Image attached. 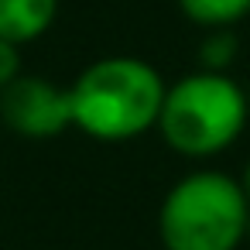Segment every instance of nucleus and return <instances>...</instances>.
<instances>
[{
	"label": "nucleus",
	"instance_id": "2",
	"mask_svg": "<svg viewBox=\"0 0 250 250\" xmlns=\"http://www.w3.org/2000/svg\"><path fill=\"white\" fill-rule=\"evenodd\" d=\"M247 93L226 72H188L165 89L158 130L182 158H212L226 151L247 127Z\"/></svg>",
	"mask_w": 250,
	"mask_h": 250
},
{
	"label": "nucleus",
	"instance_id": "8",
	"mask_svg": "<svg viewBox=\"0 0 250 250\" xmlns=\"http://www.w3.org/2000/svg\"><path fill=\"white\" fill-rule=\"evenodd\" d=\"M21 76V45L0 38V89Z\"/></svg>",
	"mask_w": 250,
	"mask_h": 250
},
{
	"label": "nucleus",
	"instance_id": "6",
	"mask_svg": "<svg viewBox=\"0 0 250 250\" xmlns=\"http://www.w3.org/2000/svg\"><path fill=\"white\" fill-rule=\"evenodd\" d=\"M178 7L192 24L206 31H223L250 14V0H178Z\"/></svg>",
	"mask_w": 250,
	"mask_h": 250
},
{
	"label": "nucleus",
	"instance_id": "3",
	"mask_svg": "<svg viewBox=\"0 0 250 250\" xmlns=\"http://www.w3.org/2000/svg\"><path fill=\"white\" fill-rule=\"evenodd\" d=\"M158 233L165 250H236L250 233V202L236 178L192 171L165 192Z\"/></svg>",
	"mask_w": 250,
	"mask_h": 250
},
{
	"label": "nucleus",
	"instance_id": "7",
	"mask_svg": "<svg viewBox=\"0 0 250 250\" xmlns=\"http://www.w3.org/2000/svg\"><path fill=\"white\" fill-rule=\"evenodd\" d=\"M199 52H202L209 72H226V65H229L233 55H236V38H233L229 28H223V31H209V38L199 45Z\"/></svg>",
	"mask_w": 250,
	"mask_h": 250
},
{
	"label": "nucleus",
	"instance_id": "1",
	"mask_svg": "<svg viewBox=\"0 0 250 250\" xmlns=\"http://www.w3.org/2000/svg\"><path fill=\"white\" fill-rule=\"evenodd\" d=\"M165 79L134 55H106L86 65L69 86L72 127L96 141H134L158 124Z\"/></svg>",
	"mask_w": 250,
	"mask_h": 250
},
{
	"label": "nucleus",
	"instance_id": "9",
	"mask_svg": "<svg viewBox=\"0 0 250 250\" xmlns=\"http://www.w3.org/2000/svg\"><path fill=\"white\" fill-rule=\"evenodd\" d=\"M240 182V188H243V195H247V202H250V161H247V168H243V178H236Z\"/></svg>",
	"mask_w": 250,
	"mask_h": 250
},
{
	"label": "nucleus",
	"instance_id": "5",
	"mask_svg": "<svg viewBox=\"0 0 250 250\" xmlns=\"http://www.w3.org/2000/svg\"><path fill=\"white\" fill-rule=\"evenodd\" d=\"M59 18V0H0V38L28 45Z\"/></svg>",
	"mask_w": 250,
	"mask_h": 250
},
{
	"label": "nucleus",
	"instance_id": "4",
	"mask_svg": "<svg viewBox=\"0 0 250 250\" xmlns=\"http://www.w3.org/2000/svg\"><path fill=\"white\" fill-rule=\"evenodd\" d=\"M0 120L11 127L18 137L28 141H48L72 127V103L69 86L45 76H18L11 86L0 89Z\"/></svg>",
	"mask_w": 250,
	"mask_h": 250
}]
</instances>
